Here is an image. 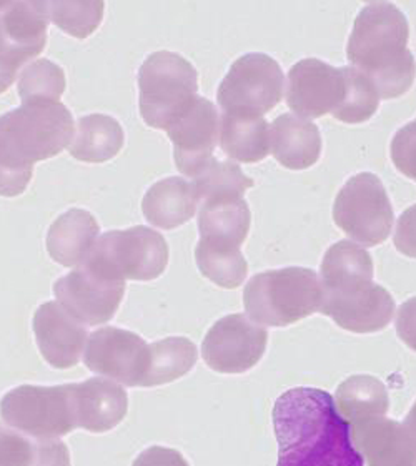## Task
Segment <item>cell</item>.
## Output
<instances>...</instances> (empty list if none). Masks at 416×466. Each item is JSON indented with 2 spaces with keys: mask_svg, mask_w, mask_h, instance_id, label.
Segmentation results:
<instances>
[{
  "mask_svg": "<svg viewBox=\"0 0 416 466\" xmlns=\"http://www.w3.org/2000/svg\"><path fill=\"white\" fill-rule=\"evenodd\" d=\"M333 400L350 427L373 418L387 417L390 410L387 387L371 375H353L341 381Z\"/></svg>",
  "mask_w": 416,
  "mask_h": 466,
  "instance_id": "obj_27",
  "label": "cell"
},
{
  "mask_svg": "<svg viewBox=\"0 0 416 466\" xmlns=\"http://www.w3.org/2000/svg\"><path fill=\"white\" fill-rule=\"evenodd\" d=\"M44 10L58 29L78 40H86L100 27L106 2L102 0H52Z\"/></svg>",
  "mask_w": 416,
  "mask_h": 466,
  "instance_id": "obj_30",
  "label": "cell"
},
{
  "mask_svg": "<svg viewBox=\"0 0 416 466\" xmlns=\"http://www.w3.org/2000/svg\"><path fill=\"white\" fill-rule=\"evenodd\" d=\"M198 98V72L177 52L158 50L138 70V108L147 126L158 130L184 116Z\"/></svg>",
  "mask_w": 416,
  "mask_h": 466,
  "instance_id": "obj_5",
  "label": "cell"
},
{
  "mask_svg": "<svg viewBox=\"0 0 416 466\" xmlns=\"http://www.w3.org/2000/svg\"><path fill=\"white\" fill-rule=\"evenodd\" d=\"M167 136L174 144L175 166L195 178L213 160L220 137V116L208 98L198 97L194 106L168 127Z\"/></svg>",
  "mask_w": 416,
  "mask_h": 466,
  "instance_id": "obj_15",
  "label": "cell"
},
{
  "mask_svg": "<svg viewBox=\"0 0 416 466\" xmlns=\"http://www.w3.org/2000/svg\"><path fill=\"white\" fill-rule=\"evenodd\" d=\"M15 78H17V70L0 66V94L9 90L12 87V84L15 82Z\"/></svg>",
  "mask_w": 416,
  "mask_h": 466,
  "instance_id": "obj_40",
  "label": "cell"
},
{
  "mask_svg": "<svg viewBox=\"0 0 416 466\" xmlns=\"http://www.w3.org/2000/svg\"><path fill=\"white\" fill-rule=\"evenodd\" d=\"M391 293L377 283L360 285L341 291H323L320 313L327 315L350 333L385 330L395 313Z\"/></svg>",
  "mask_w": 416,
  "mask_h": 466,
  "instance_id": "obj_14",
  "label": "cell"
},
{
  "mask_svg": "<svg viewBox=\"0 0 416 466\" xmlns=\"http://www.w3.org/2000/svg\"><path fill=\"white\" fill-rule=\"evenodd\" d=\"M198 198L194 185L182 177H168L152 185L142 200V212L148 224L174 230L192 220Z\"/></svg>",
  "mask_w": 416,
  "mask_h": 466,
  "instance_id": "obj_23",
  "label": "cell"
},
{
  "mask_svg": "<svg viewBox=\"0 0 416 466\" xmlns=\"http://www.w3.org/2000/svg\"><path fill=\"white\" fill-rule=\"evenodd\" d=\"M150 361L144 389L160 387L182 379L197 363V347L185 337H170L148 345Z\"/></svg>",
  "mask_w": 416,
  "mask_h": 466,
  "instance_id": "obj_28",
  "label": "cell"
},
{
  "mask_svg": "<svg viewBox=\"0 0 416 466\" xmlns=\"http://www.w3.org/2000/svg\"><path fill=\"white\" fill-rule=\"evenodd\" d=\"M393 243L398 252L416 258V205H411L398 218Z\"/></svg>",
  "mask_w": 416,
  "mask_h": 466,
  "instance_id": "obj_36",
  "label": "cell"
},
{
  "mask_svg": "<svg viewBox=\"0 0 416 466\" xmlns=\"http://www.w3.org/2000/svg\"><path fill=\"white\" fill-rule=\"evenodd\" d=\"M220 147L223 154L242 162L257 164L270 154V126L263 116H220Z\"/></svg>",
  "mask_w": 416,
  "mask_h": 466,
  "instance_id": "obj_26",
  "label": "cell"
},
{
  "mask_svg": "<svg viewBox=\"0 0 416 466\" xmlns=\"http://www.w3.org/2000/svg\"><path fill=\"white\" fill-rule=\"evenodd\" d=\"M285 94V77L275 58L261 52L245 54L223 77L217 100L223 114L263 116L277 107Z\"/></svg>",
  "mask_w": 416,
  "mask_h": 466,
  "instance_id": "obj_8",
  "label": "cell"
},
{
  "mask_svg": "<svg viewBox=\"0 0 416 466\" xmlns=\"http://www.w3.org/2000/svg\"><path fill=\"white\" fill-rule=\"evenodd\" d=\"M373 258L350 240L331 245L320 267V282L323 291L347 290L373 282Z\"/></svg>",
  "mask_w": 416,
  "mask_h": 466,
  "instance_id": "obj_25",
  "label": "cell"
},
{
  "mask_svg": "<svg viewBox=\"0 0 416 466\" xmlns=\"http://www.w3.org/2000/svg\"><path fill=\"white\" fill-rule=\"evenodd\" d=\"M408 39L407 15L395 4H368L355 19L347 58L383 100L401 97L415 82L416 62Z\"/></svg>",
  "mask_w": 416,
  "mask_h": 466,
  "instance_id": "obj_2",
  "label": "cell"
},
{
  "mask_svg": "<svg viewBox=\"0 0 416 466\" xmlns=\"http://www.w3.org/2000/svg\"><path fill=\"white\" fill-rule=\"evenodd\" d=\"M60 305L76 320L97 327L114 319L126 295V279L90 255L54 285Z\"/></svg>",
  "mask_w": 416,
  "mask_h": 466,
  "instance_id": "obj_9",
  "label": "cell"
},
{
  "mask_svg": "<svg viewBox=\"0 0 416 466\" xmlns=\"http://www.w3.org/2000/svg\"><path fill=\"white\" fill-rule=\"evenodd\" d=\"M273 430L279 441L277 466H365L329 391L299 387L273 405Z\"/></svg>",
  "mask_w": 416,
  "mask_h": 466,
  "instance_id": "obj_1",
  "label": "cell"
},
{
  "mask_svg": "<svg viewBox=\"0 0 416 466\" xmlns=\"http://www.w3.org/2000/svg\"><path fill=\"white\" fill-rule=\"evenodd\" d=\"M390 154L398 172L416 182V120L398 130L391 140Z\"/></svg>",
  "mask_w": 416,
  "mask_h": 466,
  "instance_id": "obj_34",
  "label": "cell"
},
{
  "mask_svg": "<svg viewBox=\"0 0 416 466\" xmlns=\"http://www.w3.org/2000/svg\"><path fill=\"white\" fill-rule=\"evenodd\" d=\"M17 88L22 104L60 102L67 88V78L64 68L56 62L39 58L22 70Z\"/></svg>",
  "mask_w": 416,
  "mask_h": 466,
  "instance_id": "obj_31",
  "label": "cell"
},
{
  "mask_svg": "<svg viewBox=\"0 0 416 466\" xmlns=\"http://www.w3.org/2000/svg\"><path fill=\"white\" fill-rule=\"evenodd\" d=\"M269 343V331L243 313L227 315L205 335L202 357L208 369L240 375L259 365Z\"/></svg>",
  "mask_w": 416,
  "mask_h": 466,
  "instance_id": "obj_11",
  "label": "cell"
},
{
  "mask_svg": "<svg viewBox=\"0 0 416 466\" xmlns=\"http://www.w3.org/2000/svg\"><path fill=\"white\" fill-rule=\"evenodd\" d=\"M398 339L407 345L408 349L416 351V297L405 301L398 310L397 320Z\"/></svg>",
  "mask_w": 416,
  "mask_h": 466,
  "instance_id": "obj_39",
  "label": "cell"
},
{
  "mask_svg": "<svg viewBox=\"0 0 416 466\" xmlns=\"http://www.w3.org/2000/svg\"><path fill=\"white\" fill-rule=\"evenodd\" d=\"M34 333L40 353L52 369H74L87 340L86 327L57 301H46L34 313Z\"/></svg>",
  "mask_w": 416,
  "mask_h": 466,
  "instance_id": "obj_17",
  "label": "cell"
},
{
  "mask_svg": "<svg viewBox=\"0 0 416 466\" xmlns=\"http://www.w3.org/2000/svg\"><path fill=\"white\" fill-rule=\"evenodd\" d=\"M126 144L124 127L112 116L90 114L78 120L68 154L84 164H104L118 156Z\"/></svg>",
  "mask_w": 416,
  "mask_h": 466,
  "instance_id": "obj_24",
  "label": "cell"
},
{
  "mask_svg": "<svg viewBox=\"0 0 416 466\" xmlns=\"http://www.w3.org/2000/svg\"><path fill=\"white\" fill-rule=\"evenodd\" d=\"M192 185L200 204L205 198L218 195H245L255 182L250 177L243 174L240 167L230 160L218 162L213 158L212 162L195 177Z\"/></svg>",
  "mask_w": 416,
  "mask_h": 466,
  "instance_id": "obj_32",
  "label": "cell"
},
{
  "mask_svg": "<svg viewBox=\"0 0 416 466\" xmlns=\"http://www.w3.org/2000/svg\"><path fill=\"white\" fill-rule=\"evenodd\" d=\"M134 466H190L180 451L174 448L150 447L144 450Z\"/></svg>",
  "mask_w": 416,
  "mask_h": 466,
  "instance_id": "obj_38",
  "label": "cell"
},
{
  "mask_svg": "<svg viewBox=\"0 0 416 466\" xmlns=\"http://www.w3.org/2000/svg\"><path fill=\"white\" fill-rule=\"evenodd\" d=\"M150 361V349L134 331L104 327L90 335L84 363L94 373L114 379L126 387H142Z\"/></svg>",
  "mask_w": 416,
  "mask_h": 466,
  "instance_id": "obj_13",
  "label": "cell"
},
{
  "mask_svg": "<svg viewBox=\"0 0 416 466\" xmlns=\"http://www.w3.org/2000/svg\"><path fill=\"white\" fill-rule=\"evenodd\" d=\"M90 255L122 279L136 282L156 280L168 265V245L164 235L144 225L104 233Z\"/></svg>",
  "mask_w": 416,
  "mask_h": 466,
  "instance_id": "obj_10",
  "label": "cell"
},
{
  "mask_svg": "<svg viewBox=\"0 0 416 466\" xmlns=\"http://www.w3.org/2000/svg\"><path fill=\"white\" fill-rule=\"evenodd\" d=\"M380 96L367 77L349 67V96L345 106L333 116L343 124H363L377 114Z\"/></svg>",
  "mask_w": 416,
  "mask_h": 466,
  "instance_id": "obj_33",
  "label": "cell"
},
{
  "mask_svg": "<svg viewBox=\"0 0 416 466\" xmlns=\"http://www.w3.org/2000/svg\"><path fill=\"white\" fill-rule=\"evenodd\" d=\"M74 116L60 102L22 104L0 116V197H19L34 166L70 146Z\"/></svg>",
  "mask_w": 416,
  "mask_h": 466,
  "instance_id": "obj_3",
  "label": "cell"
},
{
  "mask_svg": "<svg viewBox=\"0 0 416 466\" xmlns=\"http://www.w3.org/2000/svg\"><path fill=\"white\" fill-rule=\"evenodd\" d=\"M70 385L77 428L90 433H106L126 418L128 397L118 383L106 379H88Z\"/></svg>",
  "mask_w": 416,
  "mask_h": 466,
  "instance_id": "obj_19",
  "label": "cell"
},
{
  "mask_svg": "<svg viewBox=\"0 0 416 466\" xmlns=\"http://www.w3.org/2000/svg\"><path fill=\"white\" fill-rule=\"evenodd\" d=\"M351 440L365 466H416V448L395 420L373 418L353 425Z\"/></svg>",
  "mask_w": 416,
  "mask_h": 466,
  "instance_id": "obj_18",
  "label": "cell"
},
{
  "mask_svg": "<svg viewBox=\"0 0 416 466\" xmlns=\"http://www.w3.org/2000/svg\"><path fill=\"white\" fill-rule=\"evenodd\" d=\"M349 96V67L337 68L320 58H303L289 72L287 104L307 118L335 116Z\"/></svg>",
  "mask_w": 416,
  "mask_h": 466,
  "instance_id": "obj_12",
  "label": "cell"
},
{
  "mask_svg": "<svg viewBox=\"0 0 416 466\" xmlns=\"http://www.w3.org/2000/svg\"><path fill=\"white\" fill-rule=\"evenodd\" d=\"M403 427L407 430L408 437L411 440L413 447L416 448V401L415 405L410 410V413L407 415V420H405Z\"/></svg>",
  "mask_w": 416,
  "mask_h": 466,
  "instance_id": "obj_41",
  "label": "cell"
},
{
  "mask_svg": "<svg viewBox=\"0 0 416 466\" xmlns=\"http://www.w3.org/2000/svg\"><path fill=\"white\" fill-rule=\"evenodd\" d=\"M49 17L44 2H7L0 10V66L19 70L47 44Z\"/></svg>",
  "mask_w": 416,
  "mask_h": 466,
  "instance_id": "obj_16",
  "label": "cell"
},
{
  "mask_svg": "<svg viewBox=\"0 0 416 466\" xmlns=\"http://www.w3.org/2000/svg\"><path fill=\"white\" fill-rule=\"evenodd\" d=\"M5 4H7V2H2V0H0V10L4 9V7H5Z\"/></svg>",
  "mask_w": 416,
  "mask_h": 466,
  "instance_id": "obj_42",
  "label": "cell"
},
{
  "mask_svg": "<svg viewBox=\"0 0 416 466\" xmlns=\"http://www.w3.org/2000/svg\"><path fill=\"white\" fill-rule=\"evenodd\" d=\"M395 214L385 187L377 175L361 172L347 180L333 202V222L363 247L388 240Z\"/></svg>",
  "mask_w": 416,
  "mask_h": 466,
  "instance_id": "obj_7",
  "label": "cell"
},
{
  "mask_svg": "<svg viewBox=\"0 0 416 466\" xmlns=\"http://www.w3.org/2000/svg\"><path fill=\"white\" fill-rule=\"evenodd\" d=\"M250 225L252 214L243 195H218L200 202L198 232L202 240L240 248Z\"/></svg>",
  "mask_w": 416,
  "mask_h": 466,
  "instance_id": "obj_22",
  "label": "cell"
},
{
  "mask_svg": "<svg viewBox=\"0 0 416 466\" xmlns=\"http://www.w3.org/2000/svg\"><path fill=\"white\" fill-rule=\"evenodd\" d=\"M270 150L277 162L290 170H307L321 156L319 127L293 114H281L270 127Z\"/></svg>",
  "mask_w": 416,
  "mask_h": 466,
  "instance_id": "obj_21",
  "label": "cell"
},
{
  "mask_svg": "<svg viewBox=\"0 0 416 466\" xmlns=\"http://www.w3.org/2000/svg\"><path fill=\"white\" fill-rule=\"evenodd\" d=\"M321 300L319 275L303 267L257 273L243 290V305L250 320L277 329L317 313Z\"/></svg>",
  "mask_w": 416,
  "mask_h": 466,
  "instance_id": "obj_4",
  "label": "cell"
},
{
  "mask_svg": "<svg viewBox=\"0 0 416 466\" xmlns=\"http://www.w3.org/2000/svg\"><path fill=\"white\" fill-rule=\"evenodd\" d=\"M30 466H70L67 445L57 440H39Z\"/></svg>",
  "mask_w": 416,
  "mask_h": 466,
  "instance_id": "obj_37",
  "label": "cell"
},
{
  "mask_svg": "<svg viewBox=\"0 0 416 466\" xmlns=\"http://www.w3.org/2000/svg\"><path fill=\"white\" fill-rule=\"evenodd\" d=\"M0 417L10 428L37 440L66 437L77 428L72 385H20L2 397Z\"/></svg>",
  "mask_w": 416,
  "mask_h": 466,
  "instance_id": "obj_6",
  "label": "cell"
},
{
  "mask_svg": "<svg viewBox=\"0 0 416 466\" xmlns=\"http://www.w3.org/2000/svg\"><path fill=\"white\" fill-rule=\"evenodd\" d=\"M34 457L36 443L0 425V466H30Z\"/></svg>",
  "mask_w": 416,
  "mask_h": 466,
  "instance_id": "obj_35",
  "label": "cell"
},
{
  "mask_svg": "<svg viewBox=\"0 0 416 466\" xmlns=\"http://www.w3.org/2000/svg\"><path fill=\"white\" fill-rule=\"evenodd\" d=\"M195 262L205 279L225 290L238 289L249 275V263L237 247L200 238L195 247Z\"/></svg>",
  "mask_w": 416,
  "mask_h": 466,
  "instance_id": "obj_29",
  "label": "cell"
},
{
  "mask_svg": "<svg viewBox=\"0 0 416 466\" xmlns=\"http://www.w3.org/2000/svg\"><path fill=\"white\" fill-rule=\"evenodd\" d=\"M97 218L84 208H70L52 222L46 238L50 258L62 267L86 263L97 243Z\"/></svg>",
  "mask_w": 416,
  "mask_h": 466,
  "instance_id": "obj_20",
  "label": "cell"
}]
</instances>
